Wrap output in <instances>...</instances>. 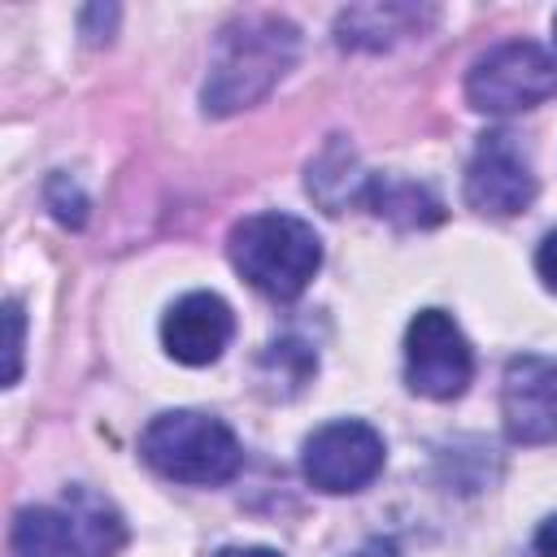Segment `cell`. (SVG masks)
<instances>
[{
    "instance_id": "cell-1",
    "label": "cell",
    "mask_w": 557,
    "mask_h": 557,
    "mask_svg": "<svg viewBox=\"0 0 557 557\" xmlns=\"http://www.w3.org/2000/svg\"><path fill=\"white\" fill-rule=\"evenodd\" d=\"M300 30L287 17L274 13H244L231 26H222L209 78H205V109L226 117L257 100H265L278 78L296 65Z\"/></svg>"
},
{
    "instance_id": "cell-2",
    "label": "cell",
    "mask_w": 557,
    "mask_h": 557,
    "mask_svg": "<svg viewBox=\"0 0 557 557\" xmlns=\"http://www.w3.org/2000/svg\"><path fill=\"white\" fill-rule=\"evenodd\" d=\"M226 248L231 265L270 300H296L322 265L318 231L292 213H252L235 222Z\"/></svg>"
},
{
    "instance_id": "cell-3",
    "label": "cell",
    "mask_w": 557,
    "mask_h": 557,
    "mask_svg": "<svg viewBox=\"0 0 557 557\" xmlns=\"http://www.w3.org/2000/svg\"><path fill=\"white\" fill-rule=\"evenodd\" d=\"M139 453L157 474L174 483H196V487L226 483L244 466V448L235 431L222 418L196 413V409H174L152 418L139 435Z\"/></svg>"
},
{
    "instance_id": "cell-4",
    "label": "cell",
    "mask_w": 557,
    "mask_h": 557,
    "mask_svg": "<svg viewBox=\"0 0 557 557\" xmlns=\"http://www.w3.org/2000/svg\"><path fill=\"white\" fill-rule=\"evenodd\" d=\"M553 91H557V65L548 61L544 48H535L527 39H509V44L492 48L466 74V100L479 113L535 109Z\"/></svg>"
},
{
    "instance_id": "cell-5",
    "label": "cell",
    "mask_w": 557,
    "mask_h": 557,
    "mask_svg": "<svg viewBox=\"0 0 557 557\" xmlns=\"http://www.w3.org/2000/svg\"><path fill=\"white\" fill-rule=\"evenodd\" d=\"M405 379L426 400H453L474 379V352L444 309H422L405 331Z\"/></svg>"
},
{
    "instance_id": "cell-6",
    "label": "cell",
    "mask_w": 557,
    "mask_h": 557,
    "mask_svg": "<svg viewBox=\"0 0 557 557\" xmlns=\"http://www.w3.org/2000/svg\"><path fill=\"white\" fill-rule=\"evenodd\" d=\"M300 470L318 492H331V496L361 492L383 470V435L352 418L326 422L305 440Z\"/></svg>"
},
{
    "instance_id": "cell-7",
    "label": "cell",
    "mask_w": 557,
    "mask_h": 557,
    "mask_svg": "<svg viewBox=\"0 0 557 557\" xmlns=\"http://www.w3.org/2000/svg\"><path fill=\"white\" fill-rule=\"evenodd\" d=\"M466 200L487 218H513L535 200V174L513 135L487 131L466 165Z\"/></svg>"
},
{
    "instance_id": "cell-8",
    "label": "cell",
    "mask_w": 557,
    "mask_h": 557,
    "mask_svg": "<svg viewBox=\"0 0 557 557\" xmlns=\"http://www.w3.org/2000/svg\"><path fill=\"white\" fill-rule=\"evenodd\" d=\"M500 418L513 444L557 440V357L522 352L500 379Z\"/></svg>"
},
{
    "instance_id": "cell-9",
    "label": "cell",
    "mask_w": 557,
    "mask_h": 557,
    "mask_svg": "<svg viewBox=\"0 0 557 557\" xmlns=\"http://www.w3.org/2000/svg\"><path fill=\"white\" fill-rule=\"evenodd\" d=\"M231 335H235V313L213 292H187L183 300L170 305V313L161 322V344L183 366L218 361L222 348L231 344Z\"/></svg>"
},
{
    "instance_id": "cell-10",
    "label": "cell",
    "mask_w": 557,
    "mask_h": 557,
    "mask_svg": "<svg viewBox=\"0 0 557 557\" xmlns=\"http://www.w3.org/2000/svg\"><path fill=\"white\" fill-rule=\"evenodd\" d=\"M426 22H435V9H418V4H357L344 9L335 22V35L344 48H392L405 35H418Z\"/></svg>"
},
{
    "instance_id": "cell-11",
    "label": "cell",
    "mask_w": 557,
    "mask_h": 557,
    "mask_svg": "<svg viewBox=\"0 0 557 557\" xmlns=\"http://www.w3.org/2000/svg\"><path fill=\"white\" fill-rule=\"evenodd\" d=\"M13 557H83L78 548V531H74V518L70 509H22L17 522H13Z\"/></svg>"
},
{
    "instance_id": "cell-12",
    "label": "cell",
    "mask_w": 557,
    "mask_h": 557,
    "mask_svg": "<svg viewBox=\"0 0 557 557\" xmlns=\"http://www.w3.org/2000/svg\"><path fill=\"white\" fill-rule=\"evenodd\" d=\"M366 205L379 218L396 222V226H435L444 218L440 200L426 187L405 183V178H370L366 183Z\"/></svg>"
},
{
    "instance_id": "cell-13",
    "label": "cell",
    "mask_w": 557,
    "mask_h": 557,
    "mask_svg": "<svg viewBox=\"0 0 557 557\" xmlns=\"http://www.w3.org/2000/svg\"><path fill=\"white\" fill-rule=\"evenodd\" d=\"M65 509L74 518V531H78V548L83 557H113L122 544H126V527L117 518V509L83 487H74L65 496Z\"/></svg>"
},
{
    "instance_id": "cell-14",
    "label": "cell",
    "mask_w": 557,
    "mask_h": 557,
    "mask_svg": "<svg viewBox=\"0 0 557 557\" xmlns=\"http://www.w3.org/2000/svg\"><path fill=\"white\" fill-rule=\"evenodd\" d=\"M48 200H52V209H57V218H61L65 226H83L87 200L78 196V187H74L70 178H52V183H48Z\"/></svg>"
},
{
    "instance_id": "cell-15",
    "label": "cell",
    "mask_w": 557,
    "mask_h": 557,
    "mask_svg": "<svg viewBox=\"0 0 557 557\" xmlns=\"http://www.w3.org/2000/svg\"><path fill=\"white\" fill-rule=\"evenodd\" d=\"M4 313H9V370H4V383H17V370H22V326H26V318H22V305L17 300H9Z\"/></svg>"
},
{
    "instance_id": "cell-16",
    "label": "cell",
    "mask_w": 557,
    "mask_h": 557,
    "mask_svg": "<svg viewBox=\"0 0 557 557\" xmlns=\"http://www.w3.org/2000/svg\"><path fill=\"white\" fill-rule=\"evenodd\" d=\"M535 270H540V278L557 292V231L544 235V244H540V252H535Z\"/></svg>"
},
{
    "instance_id": "cell-17",
    "label": "cell",
    "mask_w": 557,
    "mask_h": 557,
    "mask_svg": "<svg viewBox=\"0 0 557 557\" xmlns=\"http://www.w3.org/2000/svg\"><path fill=\"white\" fill-rule=\"evenodd\" d=\"M535 553H540V557H557V513L540 522V531H535Z\"/></svg>"
},
{
    "instance_id": "cell-18",
    "label": "cell",
    "mask_w": 557,
    "mask_h": 557,
    "mask_svg": "<svg viewBox=\"0 0 557 557\" xmlns=\"http://www.w3.org/2000/svg\"><path fill=\"white\" fill-rule=\"evenodd\" d=\"M352 557H400V548H396L392 540H370V544H361Z\"/></svg>"
},
{
    "instance_id": "cell-19",
    "label": "cell",
    "mask_w": 557,
    "mask_h": 557,
    "mask_svg": "<svg viewBox=\"0 0 557 557\" xmlns=\"http://www.w3.org/2000/svg\"><path fill=\"white\" fill-rule=\"evenodd\" d=\"M218 557H278L274 548H222Z\"/></svg>"
},
{
    "instance_id": "cell-20",
    "label": "cell",
    "mask_w": 557,
    "mask_h": 557,
    "mask_svg": "<svg viewBox=\"0 0 557 557\" xmlns=\"http://www.w3.org/2000/svg\"><path fill=\"white\" fill-rule=\"evenodd\" d=\"M553 48H557V17H553Z\"/></svg>"
}]
</instances>
